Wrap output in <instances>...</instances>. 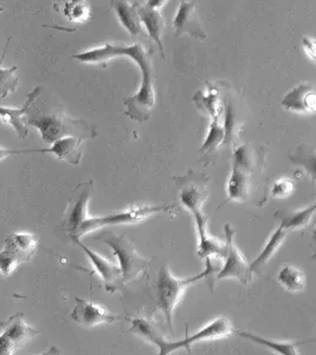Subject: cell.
<instances>
[{
    "label": "cell",
    "instance_id": "ac0fdd59",
    "mask_svg": "<svg viewBox=\"0 0 316 355\" xmlns=\"http://www.w3.org/2000/svg\"><path fill=\"white\" fill-rule=\"evenodd\" d=\"M83 139L78 137H64L58 139L51 144L50 148H42V150H33V153H49L53 154L57 159L70 162L73 165H78L81 162V147Z\"/></svg>",
    "mask_w": 316,
    "mask_h": 355
},
{
    "label": "cell",
    "instance_id": "e575fe53",
    "mask_svg": "<svg viewBox=\"0 0 316 355\" xmlns=\"http://www.w3.org/2000/svg\"><path fill=\"white\" fill-rule=\"evenodd\" d=\"M23 153H31V150H5V148H1V147H0V162H1V160H4L6 157Z\"/></svg>",
    "mask_w": 316,
    "mask_h": 355
},
{
    "label": "cell",
    "instance_id": "7a4b0ae2",
    "mask_svg": "<svg viewBox=\"0 0 316 355\" xmlns=\"http://www.w3.org/2000/svg\"><path fill=\"white\" fill-rule=\"evenodd\" d=\"M213 271L215 269L211 266V259H207V269L203 272L187 279H177L175 275L172 274L168 266H164L160 268L158 279H157V302L166 318L167 324L170 331H173V326H172L173 313L179 301L183 297L184 293L192 284L213 274Z\"/></svg>",
    "mask_w": 316,
    "mask_h": 355
},
{
    "label": "cell",
    "instance_id": "d6986e66",
    "mask_svg": "<svg viewBox=\"0 0 316 355\" xmlns=\"http://www.w3.org/2000/svg\"><path fill=\"white\" fill-rule=\"evenodd\" d=\"M113 8L122 26L126 28L132 37L140 36L142 33V23L140 21L135 5L130 4L128 0H110Z\"/></svg>",
    "mask_w": 316,
    "mask_h": 355
},
{
    "label": "cell",
    "instance_id": "7402d4cb",
    "mask_svg": "<svg viewBox=\"0 0 316 355\" xmlns=\"http://www.w3.org/2000/svg\"><path fill=\"white\" fill-rule=\"evenodd\" d=\"M287 234L288 231L286 230L283 226H279V229L270 236V239H267V244L264 245L263 250L258 254V257L252 263L250 266L252 271L260 270L261 268H263L272 259V256L277 252L284 242Z\"/></svg>",
    "mask_w": 316,
    "mask_h": 355
},
{
    "label": "cell",
    "instance_id": "30bf717a",
    "mask_svg": "<svg viewBox=\"0 0 316 355\" xmlns=\"http://www.w3.org/2000/svg\"><path fill=\"white\" fill-rule=\"evenodd\" d=\"M175 36L184 35L197 38L198 41L207 40V33L198 16H197V3L192 0H180L178 11L173 21Z\"/></svg>",
    "mask_w": 316,
    "mask_h": 355
},
{
    "label": "cell",
    "instance_id": "836d02e7",
    "mask_svg": "<svg viewBox=\"0 0 316 355\" xmlns=\"http://www.w3.org/2000/svg\"><path fill=\"white\" fill-rule=\"evenodd\" d=\"M302 44H304V51L307 53V56H308L312 61H315L316 45L314 38L309 36L304 37Z\"/></svg>",
    "mask_w": 316,
    "mask_h": 355
},
{
    "label": "cell",
    "instance_id": "1f68e13d",
    "mask_svg": "<svg viewBox=\"0 0 316 355\" xmlns=\"http://www.w3.org/2000/svg\"><path fill=\"white\" fill-rule=\"evenodd\" d=\"M223 128L224 134H225L224 142L230 144V141L234 140L236 134V117L230 105H227V110H225V123H224Z\"/></svg>",
    "mask_w": 316,
    "mask_h": 355
},
{
    "label": "cell",
    "instance_id": "6da1fadb",
    "mask_svg": "<svg viewBox=\"0 0 316 355\" xmlns=\"http://www.w3.org/2000/svg\"><path fill=\"white\" fill-rule=\"evenodd\" d=\"M128 56L138 64L141 71V85L138 93L134 96L125 98L126 115L133 121H148L150 113L155 108V90L153 81V64L152 53H147L140 44L127 45L107 44L101 46V57L103 62L113 60L115 57Z\"/></svg>",
    "mask_w": 316,
    "mask_h": 355
},
{
    "label": "cell",
    "instance_id": "8d00e7d4",
    "mask_svg": "<svg viewBox=\"0 0 316 355\" xmlns=\"http://www.w3.org/2000/svg\"><path fill=\"white\" fill-rule=\"evenodd\" d=\"M3 10H4V8H0V12H1V11H3Z\"/></svg>",
    "mask_w": 316,
    "mask_h": 355
},
{
    "label": "cell",
    "instance_id": "4dcf8cb0",
    "mask_svg": "<svg viewBox=\"0 0 316 355\" xmlns=\"http://www.w3.org/2000/svg\"><path fill=\"white\" fill-rule=\"evenodd\" d=\"M232 160H234L232 165L250 170L252 166V153L250 147L247 145L238 146L234 152Z\"/></svg>",
    "mask_w": 316,
    "mask_h": 355
},
{
    "label": "cell",
    "instance_id": "ba28073f",
    "mask_svg": "<svg viewBox=\"0 0 316 355\" xmlns=\"http://www.w3.org/2000/svg\"><path fill=\"white\" fill-rule=\"evenodd\" d=\"M40 334V331L28 326L24 314H17L3 324L0 334V355L16 354L25 345Z\"/></svg>",
    "mask_w": 316,
    "mask_h": 355
},
{
    "label": "cell",
    "instance_id": "d6a6232c",
    "mask_svg": "<svg viewBox=\"0 0 316 355\" xmlns=\"http://www.w3.org/2000/svg\"><path fill=\"white\" fill-rule=\"evenodd\" d=\"M295 190L294 182L289 179H279L277 182L274 184L272 189V197L275 198H286Z\"/></svg>",
    "mask_w": 316,
    "mask_h": 355
},
{
    "label": "cell",
    "instance_id": "3957f363",
    "mask_svg": "<svg viewBox=\"0 0 316 355\" xmlns=\"http://www.w3.org/2000/svg\"><path fill=\"white\" fill-rule=\"evenodd\" d=\"M100 239L105 245L113 249L114 254L118 257L123 284L133 282L146 270L150 261L141 257L133 244L123 236H116L109 231L102 234Z\"/></svg>",
    "mask_w": 316,
    "mask_h": 355
},
{
    "label": "cell",
    "instance_id": "9a60e30c",
    "mask_svg": "<svg viewBox=\"0 0 316 355\" xmlns=\"http://www.w3.org/2000/svg\"><path fill=\"white\" fill-rule=\"evenodd\" d=\"M42 87H36L31 93H28V98L21 110H12V108H4L0 107V121L5 125H11L17 137H26L28 135V123L26 115L28 110L36 102L37 98L41 95Z\"/></svg>",
    "mask_w": 316,
    "mask_h": 355
},
{
    "label": "cell",
    "instance_id": "cb8c5ba5",
    "mask_svg": "<svg viewBox=\"0 0 316 355\" xmlns=\"http://www.w3.org/2000/svg\"><path fill=\"white\" fill-rule=\"evenodd\" d=\"M130 331L139 335V336H141L143 339L147 340L148 343H153L155 346L158 347L159 351L161 349L164 343L166 341V339L155 327L153 323L148 321V320L142 319V318L132 320Z\"/></svg>",
    "mask_w": 316,
    "mask_h": 355
},
{
    "label": "cell",
    "instance_id": "8fae6325",
    "mask_svg": "<svg viewBox=\"0 0 316 355\" xmlns=\"http://www.w3.org/2000/svg\"><path fill=\"white\" fill-rule=\"evenodd\" d=\"M76 306L71 311V320L85 328H93L102 323H113L120 320L107 311L103 306L91 302L88 300L75 299Z\"/></svg>",
    "mask_w": 316,
    "mask_h": 355
},
{
    "label": "cell",
    "instance_id": "d590c367",
    "mask_svg": "<svg viewBox=\"0 0 316 355\" xmlns=\"http://www.w3.org/2000/svg\"><path fill=\"white\" fill-rule=\"evenodd\" d=\"M168 0H146L147 6H150V8H155L160 11L165 4H166Z\"/></svg>",
    "mask_w": 316,
    "mask_h": 355
},
{
    "label": "cell",
    "instance_id": "277c9868",
    "mask_svg": "<svg viewBox=\"0 0 316 355\" xmlns=\"http://www.w3.org/2000/svg\"><path fill=\"white\" fill-rule=\"evenodd\" d=\"M28 125L36 127L41 133L42 140L46 144L53 142L64 137H78L85 140L90 137V128L85 122L73 120L61 114H50L28 120Z\"/></svg>",
    "mask_w": 316,
    "mask_h": 355
},
{
    "label": "cell",
    "instance_id": "5bb4252c",
    "mask_svg": "<svg viewBox=\"0 0 316 355\" xmlns=\"http://www.w3.org/2000/svg\"><path fill=\"white\" fill-rule=\"evenodd\" d=\"M281 105L284 110L296 114L312 115L316 110V93L314 85L310 83H301L292 88L282 98Z\"/></svg>",
    "mask_w": 316,
    "mask_h": 355
},
{
    "label": "cell",
    "instance_id": "d4e9b609",
    "mask_svg": "<svg viewBox=\"0 0 316 355\" xmlns=\"http://www.w3.org/2000/svg\"><path fill=\"white\" fill-rule=\"evenodd\" d=\"M195 105L203 113L210 115L211 119L219 117L220 105H219V93L216 88H209L207 92H198L193 97Z\"/></svg>",
    "mask_w": 316,
    "mask_h": 355
},
{
    "label": "cell",
    "instance_id": "603a6c76",
    "mask_svg": "<svg viewBox=\"0 0 316 355\" xmlns=\"http://www.w3.org/2000/svg\"><path fill=\"white\" fill-rule=\"evenodd\" d=\"M279 283L289 293L297 294L306 287V276L299 268L287 264L279 272Z\"/></svg>",
    "mask_w": 316,
    "mask_h": 355
},
{
    "label": "cell",
    "instance_id": "f1b7e54d",
    "mask_svg": "<svg viewBox=\"0 0 316 355\" xmlns=\"http://www.w3.org/2000/svg\"><path fill=\"white\" fill-rule=\"evenodd\" d=\"M205 198H207V193H203L198 187L193 185L186 187L180 194V199H182L184 206L192 214L202 212Z\"/></svg>",
    "mask_w": 316,
    "mask_h": 355
},
{
    "label": "cell",
    "instance_id": "2e32d148",
    "mask_svg": "<svg viewBox=\"0 0 316 355\" xmlns=\"http://www.w3.org/2000/svg\"><path fill=\"white\" fill-rule=\"evenodd\" d=\"M195 224L199 234L198 256L200 259H211V257H222L223 259L227 245L215 237H211L207 230V219L203 212H195Z\"/></svg>",
    "mask_w": 316,
    "mask_h": 355
},
{
    "label": "cell",
    "instance_id": "4316f807",
    "mask_svg": "<svg viewBox=\"0 0 316 355\" xmlns=\"http://www.w3.org/2000/svg\"><path fill=\"white\" fill-rule=\"evenodd\" d=\"M62 12L68 21L85 23L90 18V5L87 0H68L63 5Z\"/></svg>",
    "mask_w": 316,
    "mask_h": 355
},
{
    "label": "cell",
    "instance_id": "e0dca14e",
    "mask_svg": "<svg viewBox=\"0 0 316 355\" xmlns=\"http://www.w3.org/2000/svg\"><path fill=\"white\" fill-rule=\"evenodd\" d=\"M134 5L138 11L142 25H145V28H146L148 36L158 44L160 55L164 60L165 53H164V45H162V36L165 33V19H164L161 12L155 8H150L146 4L135 3Z\"/></svg>",
    "mask_w": 316,
    "mask_h": 355
},
{
    "label": "cell",
    "instance_id": "484cf974",
    "mask_svg": "<svg viewBox=\"0 0 316 355\" xmlns=\"http://www.w3.org/2000/svg\"><path fill=\"white\" fill-rule=\"evenodd\" d=\"M239 336H242L244 339L252 340L254 343H260L264 347L269 348L272 351L275 352L277 354L282 355H296L299 354V349L296 347L295 343H283V341H276L272 339H265L263 336L252 334L249 331H242L238 333Z\"/></svg>",
    "mask_w": 316,
    "mask_h": 355
},
{
    "label": "cell",
    "instance_id": "7c38bea8",
    "mask_svg": "<svg viewBox=\"0 0 316 355\" xmlns=\"http://www.w3.org/2000/svg\"><path fill=\"white\" fill-rule=\"evenodd\" d=\"M90 190L85 189L75 200L70 202L68 209L63 216L62 225L71 239H81L82 227L85 223L90 218L88 214V204H89Z\"/></svg>",
    "mask_w": 316,
    "mask_h": 355
},
{
    "label": "cell",
    "instance_id": "f546056e",
    "mask_svg": "<svg viewBox=\"0 0 316 355\" xmlns=\"http://www.w3.org/2000/svg\"><path fill=\"white\" fill-rule=\"evenodd\" d=\"M17 70L18 67L12 68H1L0 67V97L5 98L10 94L15 93L18 85H19V78L17 76Z\"/></svg>",
    "mask_w": 316,
    "mask_h": 355
},
{
    "label": "cell",
    "instance_id": "83f0119b",
    "mask_svg": "<svg viewBox=\"0 0 316 355\" xmlns=\"http://www.w3.org/2000/svg\"><path fill=\"white\" fill-rule=\"evenodd\" d=\"M224 137H225V134H224L223 125L219 123L218 117L212 119L209 133H207L203 147L200 148V152L207 153V152H213L217 150L219 146L224 144Z\"/></svg>",
    "mask_w": 316,
    "mask_h": 355
},
{
    "label": "cell",
    "instance_id": "44dd1931",
    "mask_svg": "<svg viewBox=\"0 0 316 355\" xmlns=\"http://www.w3.org/2000/svg\"><path fill=\"white\" fill-rule=\"evenodd\" d=\"M315 209V202H313L312 205L301 210L280 211L275 214V217L280 220V225L283 226L286 230H301L312 222Z\"/></svg>",
    "mask_w": 316,
    "mask_h": 355
},
{
    "label": "cell",
    "instance_id": "9c48e42d",
    "mask_svg": "<svg viewBox=\"0 0 316 355\" xmlns=\"http://www.w3.org/2000/svg\"><path fill=\"white\" fill-rule=\"evenodd\" d=\"M232 333H234V327H232L231 322L225 318H217L210 323H207V326L202 328L200 331L191 336H186L184 340L175 341V343L166 340L159 352V354L168 355L173 352L180 351L182 348L191 351V346L193 343L204 341V340L222 339V338H227L229 335H231Z\"/></svg>",
    "mask_w": 316,
    "mask_h": 355
},
{
    "label": "cell",
    "instance_id": "ffe728a7",
    "mask_svg": "<svg viewBox=\"0 0 316 355\" xmlns=\"http://www.w3.org/2000/svg\"><path fill=\"white\" fill-rule=\"evenodd\" d=\"M250 193V170L232 165L231 175L227 182L229 200L243 202Z\"/></svg>",
    "mask_w": 316,
    "mask_h": 355
},
{
    "label": "cell",
    "instance_id": "8992f818",
    "mask_svg": "<svg viewBox=\"0 0 316 355\" xmlns=\"http://www.w3.org/2000/svg\"><path fill=\"white\" fill-rule=\"evenodd\" d=\"M175 206H139L133 207L130 210L120 211L116 214H110L105 217H90L85 225L82 227L81 236L83 237L88 232L94 230H98L105 226L113 225H130V224H137L148 218L150 216L155 214H160L164 211H168L173 209Z\"/></svg>",
    "mask_w": 316,
    "mask_h": 355
},
{
    "label": "cell",
    "instance_id": "52a82bcc",
    "mask_svg": "<svg viewBox=\"0 0 316 355\" xmlns=\"http://www.w3.org/2000/svg\"><path fill=\"white\" fill-rule=\"evenodd\" d=\"M225 236H227V251L224 254L223 269L219 271L217 275V279H236L247 284L252 279V266L247 262V259H244L243 254L240 252L238 246L236 245L235 242V231L232 229L231 225L227 224L225 225Z\"/></svg>",
    "mask_w": 316,
    "mask_h": 355
},
{
    "label": "cell",
    "instance_id": "4fadbf2b",
    "mask_svg": "<svg viewBox=\"0 0 316 355\" xmlns=\"http://www.w3.org/2000/svg\"><path fill=\"white\" fill-rule=\"evenodd\" d=\"M76 245L81 248L85 256L90 259L93 264L95 272L101 277L103 284L105 286V291L109 293L119 291L120 286H122V275L120 266L109 262L108 259H103L101 254H96L95 251L90 250L89 248L83 244L80 239H73Z\"/></svg>",
    "mask_w": 316,
    "mask_h": 355
},
{
    "label": "cell",
    "instance_id": "5b68a950",
    "mask_svg": "<svg viewBox=\"0 0 316 355\" xmlns=\"http://www.w3.org/2000/svg\"><path fill=\"white\" fill-rule=\"evenodd\" d=\"M38 237L30 232H12L5 239V246L0 251V272L10 276L23 263L31 261L36 254Z\"/></svg>",
    "mask_w": 316,
    "mask_h": 355
}]
</instances>
